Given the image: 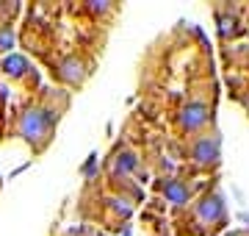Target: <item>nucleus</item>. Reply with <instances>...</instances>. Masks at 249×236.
Listing matches in <instances>:
<instances>
[{"label": "nucleus", "mask_w": 249, "mask_h": 236, "mask_svg": "<svg viewBox=\"0 0 249 236\" xmlns=\"http://www.w3.org/2000/svg\"><path fill=\"white\" fill-rule=\"evenodd\" d=\"M163 195L172 200V203H186L188 197H191V189H188V183H183V181H169L166 186H163Z\"/></svg>", "instance_id": "nucleus-3"}, {"label": "nucleus", "mask_w": 249, "mask_h": 236, "mask_svg": "<svg viewBox=\"0 0 249 236\" xmlns=\"http://www.w3.org/2000/svg\"><path fill=\"white\" fill-rule=\"evenodd\" d=\"M55 119H58L55 111L28 109V111H22V117H19V134H22L28 142H34V147L39 150V147L50 139V134H53Z\"/></svg>", "instance_id": "nucleus-1"}, {"label": "nucleus", "mask_w": 249, "mask_h": 236, "mask_svg": "<svg viewBox=\"0 0 249 236\" xmlns=\"http://www.w3.org/2000/svg\"><path fill=\"white\" fill-rule=\"evenodd\" d=\"M191 158L196 164H216L219 158V139L216 137H196L194 147H191Z\"/></svg>", "instance_id": "nucleus-2"}]
</instances>
